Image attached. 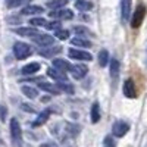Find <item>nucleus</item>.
I'll return each mask as SVG.
<instances>
[{"label":"nucleus","instance_id":"nucleus-30","mask_svg":"<svg viewBox=\"0 0 147 147\" xmlns=\"http://www.w3.org/2000/svg\"><path fill=\"white\" fill-rule=\"evenodd\" d=\"M66 131L71 134L72 137H75V136H78V132H80V127L78 125H74V124H66Z\"/></svg>","mask_w":147,"mask_h":147},{"label":"nucleus","instance_id":"nucleus-8","mask_svg":"<svg viewBox=\"0 0 147 147\" xmlns=\"http://www.w3.org/2000/svg\"><path fill=\"white\" fill-rule=\"evenodd\" d=\"M50 18L52 19H72L74 18V12L71 9H56V10H52L50 13Z\"/></svg>","mask_w":147,"mask_h":147},{"label":"nucleus","instance_id":"nucleus-24","mask_svg":"<svg viewBox=\"0 0 147 147\" xmlns=\"http://www.w3.org/2000/svg\"><path fill=\"white\" fill-rule=\"evenodd\" d=\"M57 88H59V91H63V93H66V94H74V85L69 84L68 81H65V82H57Z\"/></svg>","mask_w":147,"mask_h":147},{"label":"nucleus","instance_id":"nucleus-27","mask_svg":"<svg viewBox=\"0 0 147 147\" xmlns=\"http://www.w3.org/2000/svg\"><path fill=\"white\" fill-rule=\"evenodd\" d=\"M74 31L77 32V35H93V32H91L88 28H85V27H82V25L75 27V28H74Z\"/></svg>","mask_w":147,"mask_h":147},{"label":"nucleus","instance_id":"nucleus-11","mask_svg":"<svg viewBox=\"0 0 147 147\" xmlns=\"http://www.w3.org/2000/svg\"><path fill=\"white\" fill-rule=\"evenodd\" d=\"M47 75L50 77V78H53L55 81H57V82H65V81H68L66 72L60 71V69H57V68H55V66H52V68L47 69Z\"/></svg>","mask_w":147,"mask_h":147},{"label":"nucleus","instance_id":"nucleus-23","mask_svg":"<svg viewBox=\"0 0 147 147\" xmlns=\"http://www.w3.org/2000/svg\"><path fill=\"white\" fill-rule=\"evenodd\" d=\"M21 91L24 93V96L28 97V99H35L37 96H38V91H37L34 87H28V85H24L21 88Z\"/></svg>","mask_w":147,"mask_h":147},{"label":"nucleus","instance_id":"nucleus-15","mask_svg":"<svg viewBox=\"0 0 147 147\" xmlns=\"http://www.w3.org/2000/svg\"><path fill=\"white\" fill-rule=\"evenodd\" d=\"M43 12H44V9H43L41 6L28 5V6H25V7L22 9L21 13H22V15H25V16H30V15H40V13H43Z\"/></svg>","mask_w":147,"mask_h":147},{"label":"nucleus","instance_id":"nucleus-1","mask_svg":"<svg viewBox=\"0 0 147 147\" xmlns=\"http://www.w3.org/2000/svg\"><path fill=\"white\" fill-rule=\"evenodd\" d=\"M10 138L13 147H22V129L16 118L10 119Z\"/></svg>","mask_w":147,"mask_h":147},{"label":"nucleus","instance_id":"nucleus-3","mask_svg":"<svg viewBox=\"0 0 147 147\" xmlns=\"http://www.w3.org/2000/svg\"><path fill=\"white\" fill-rule=\"evenodd\" d=\"M146 13H147L146 6H144V5H138V6L136 7V12L132 13V18H131V27H132V28H138L141 24H143L144 18H146Z\"/></svg>","mask_w":147,"mask_h":147},{"label":"nucleus","instance_id":"nucleus-16","mask_svg":"<svg viewBox=\"0 0 147 147\" xmlns=\"http://www.w3.org/2000/svg\"><path fill=\"white\" fill-rule=\"evenodd\" d=\"M50 115H52V110L50 109H44L43 112L38 115V118L32 122V127H40V125L46 124V122L49 121V118H50Z\"/></svg>","mask_w":147,"mask_h":147},{"label":"nucleus","instance_id":"nucleus-17","mask_svg":"<svg viewBox=\"0 0 147 147\" xmlns=\"http://www.w3.org/2000/svg\"><path fill=\"white\" fill-rule=\"evenodd\" d=\"M38 88H41L43 91L50 93V94H55V96L60 94V91H59V88H57V85H53V84H50V82L40 81V82H38Z\"/></svg>","mask_w":147,"mask_h":147},{"label":"nucleus","instance_id":"nucleus-4","mask_svg":"<svg viewBox=\"0 0 147 147\" xmlns=\"http://www.w3.org/2000/svg\"><path fill=\"white\" fill-rule=\"evenodd\" d=\"M122 91H124V96L128 97V99H136L137 97V87L134 80L128 78L124 81V85H122Z\"/></svg>","mask_w":147,"mask_h":147},{"label":"nucleus","instance_id":"nucleus-31","mask_svg":"<svg viewBox=\"0 0 147 147\" xmlns=\"http://www.w3.org/2000/svg\"><path fill=\"white\" fill-rule=\"evenodd\" d=\"M56 38H59V40H68L69 38V31L68 30H56Z\"/></svg>","mask_w":147,"mask_h":147},{"label":"nucleus","instance_id":"nucleus-13","mask_svg":"<svg viewBox=\"0 0 147 147\" xmlns=\"http://www.w3.org/2000/svg\"><path fill=\"white\" fill-rule=\"evenodd\" d=\"M119 72H121V63L116 57L110 59V78L116 81L119 78Z\"/></svg>","mask_w":147,"mask_h":147},{"label":"nucleus","instance_id":"nucleus-12","mask_svg":"<svg viewBox=\"0 0 147 147\" xmlns=\"http://www.w3.org/2000/svg\"><path fill=\"white\" fill-rule=\"evenodd\" d=\"M131 9H132V0H121L122 21H128L131 18Z\"/></svg>","mask_w":147,"mask_h":147},{"label":"nucleus","instance_id":"nucleus-7","mask_svg":"<svg viewBox=\"0 0 147 147\" xmlns=\"http://www.w3.org/2000/svg\"><path fill=\"white\" fill-rule=\"evenodd\" d=\"M68 56L71 59H75V60H84V62H90L93 59V56L88 53V52H84V50H78V49H69L68 52Z\"/></svg>","mask_w":147,"mask_h":147},{"label":"nucleus","instance_id":"nucleus-34","mask_svg":"<svg viewBox=\"0 0 147 147\" xmlns=\"http://www.w3.org/2000/svg\"><path fill=\"white\" fill-rule=\"evenodd\" d=\"M40 147H57V144H56V143H44V144H41Z\"/></svg>","mask_w":147,"mask_h":147},{"label":"nucleus","instance_id":"nucleus-25","mask_svg":"<svg viewBox=\"0 0 147 147\" xmlns=\"http://www.w3.org/2000/svg\"><path fill=\"white\" fill-rule=\"evenodd\" d=\"M66 5H68V0H52V2L47 3V7H50L52 10H56V9H62Z\"/></svg>","mask_w":147,"mask_h":147},{"label":"nucleus","instance_id":"nucleus-21","mask_svg":"<svg viewBox=\"0 0 147 147\" xmlns=\"http://www.w3.org/2000/svg\"><path fill=\"white\" fill-rule=\"evenodd\" d=\"M71 44L72 46H75V47H91L93 44H91V41H88V40H85V38H82V37H74V38L71 40Z\"/></svg>","mask_w":147,"mask_h":147},{"label":"nucleus","instance_id":"nucleus-5","mask_svg":"<svg viewBox=\"0 0 147 147\" xmlns=\"http://www.w3.org/2000/svg\"><path fill=\"white\" fill-rule=\"evenodd\" d=\"M60 52H62V46H55V44H52V46H46V47L40 49L38 55L43 56V57H47V59H52V57H55L56 55H59Z\"/></svg>","mask_w":147,"mask_h":147},{"label":"nucleus","instance_id":"nucleus-32","mask_svg":"<svg viewBox=\"0 0 147 147\" xmlns=\"http://www.w3.org/2000/svg\"><path fill=\"white\" fill-rule=\"evenodd\" d=\"M103 147H116L115 146V141L112 138V136H106L105 140H103Z\"/></svg>","mask_w":147,"mask_h":147},{"label":"nucleus","instance_id":"nucleus-6","mask_svg":"<svg viewBox=\"0 0 147 147\" xmlns=\"http://www.w3.org/2000/svg\"><path fill=\"white\" fill-rule=\"evenodd\" d=\"M128 131H129V125L127 124V122H124V121L115 122L113 127H112V134H113L115 137H118V138L124 137Z\"/></svg>","mask_w":147,"mask_h":147},{"label":"nucleus","instance_id":"nucleus-26","mask_svg":"<svg viewBox=\"0 0 147 147\" xmlns=\"http://www.w3.org/2000/svg\"><path fill=\"white\" fill-rule=\"evenodd\" d=\"M109 60H110L109 52L105 50V49H103V50H100V52H99V65H100V66H106Z\"/></svg>","mask_w":147,"mask_h":147},{"label":"nucleus","instance_id":"nucleus-18","mask_svg":"<svg viewBox=\"0 0 147 147\" xmlns=\"http://www.w3.org/2000/svg\"><path fill=\"white\" fill-rule=\"evenodd\" d=\"M37 71H40V63L38 62H31V63L25 65L21 69V72L24 74V75H32V74H35Z\"/></svg>","mask_w":147,"mask_h":147},{"label":"nucleus","instance_id":"nucleus-20","mask_svg":"<svg viewBox=\"0 0 147 147\" xmlns=\"http://www.w3.org/2000/svg\"><path fill=\"white\" fill-rule=\"evenodd\" d=\"M53 66L60 69V71H63V72H66V71H71L72 65L68 62V60H65V59H55L53 60Z\"/></svg>","mask_w":147,"mask_h":147},{"label":"nucleus","instance_id":"nucleus-19","mask_svg":"<svg viewBox=\"0 0 147 147\" xmlns=\"http://www.w3.org/2000/svg\"><path fill=\"white\" fill-rule=\"evenodd\" d=\"M90 116H91V122H93V124H97V122L100 121V106H99L97 102H94L93 106H91Z\"/></svg>","mask_w":147,"mask_h":147},{"label":"nucleus","instance_id":"nucleus-2","mask_svg":"<svg viewBox=\"0 0 147 147\" xmlns=\"http://www.w3.org/2000/svg\"><path fill=\"white\" fill-rule=\"evenodd\" d=\"M32 53L30 44L24 43V41H16L13 44V55L18 60H22V59H27L30 55Z\"/></svg>","mask_w":147,"mask_h":147},{"label":"nucleus","instance_id":"nucleus-33","mask_svg":"<svg viewBox=\"0 0 147 147\" xmlns=\"http://www.w3.org/2000/svg\"><path fill=\"white\" fill-rule=\"evenodd\" d=\"M59 25H60V24L57 21H53V22H47L46 24V28L47 30H59Z\"/></svg>","mask_w":147,"mask_h":147},{"label":"nucleus","instance_id":"nucleus-10","mask_svg":"<svg viewBox=\"0 0 147 147\" xmlns=\"http://www.w3.org/2000/svg\"><path fill=\"white\" fill-rule=\"evenodd\" d=\"M32 40H34L35 44H38L40 47H46V46L55 44V37L49 35V34H38V35L32 37Z\"/></svg>","mask_w":147,"mask_h":147},{"label":"nucleus","instance_id":"nucleus-14","mask_svg":"<svg viewBox=\"0 0 147 147\" xmlns=\"http://www.w3.org/2000/svg\"><path fill=\"white\" fill-rule=\"evenodd\" d=\"M13 31L18 35H22V37H35V35L40 34L38 31H37L35 28H32V27H21V28H15Z\"/></svg>","mask_w":147,"mask_h":147},{"label":"nucleus","instance_id":"nucleus-9","mask_svg":"<svg viewBox=\"0 0 147 147\" xmlns=\"http://www.w3.org/2000/svg\"><path fill=\"white\" fill-rule=\"evenodd\" d=\"M69 72L72 74V77L75 78V80H81V78H84L88 74V68L85 66V65H82V63H77V65H72L71 66V71Z\"/></svg>","mask_w":147,"mask_h":147},{"label":"nucleus","instance_id":"nucleus-28","mask_svg":"<svg viewBox=\"0 0 147 147\" xmlns=\"http://www.w3.org/2000/svg\"><path fill=\"white\" fill-rule=\"evenodd\" d=\"M30 24H31V25H34V27H46L47 21L44 18H32L30 21Z\"/></svg>","mask_w":147,"mask_h":147},{"label":"nucleus","instance_id":"nucleus-22","mask_svg":"<svg viewBox=\"0 0 147 147\" xmlns=\"http://www.w3.org/2000/svg\"><path fill=\"white\" fill-rule=\"evenodd\" d=\"M75 7L81 12H88L90 9H93V3L90 2V0H77Z\"/></svg>","mask_w":147,"mask_h":147},{"label":"nucleus","instance_id":"nucleus-29","mask_svg":"<svg viewBox=\"0 0 147 147\" xmlns=\"http://www.w3.org/2000/svg\"><path fill=\"white\" fill-rule=\"evenodd\" d=\"M28 2L30 0H6V5H7V7H16L24 3H28Z\"/></svg>","mask_w":147,"mask_h":147}]
</instances>
